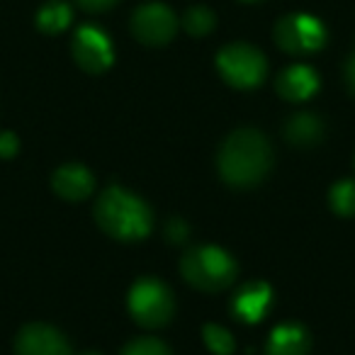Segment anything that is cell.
<instances>
[{
  "mask_svg": "<svg viewBox=\"0 0 355 355\" xmlns=\"http://www.w3.org/2000/svg\"><path fill=\"white\" fill-rule=\"evenodd\" d=\"M219 175L232 188H253L272 166L270 141L256 129H236L219 148Z\"/></svg>",
  "mask_w": 355,
  "mask_h": 355,
  "instance_id": "6da1fadb",
  "label": "cell"
},
{
  "mask_svg": "<svg viewBox=\"0 0 355 355\" xmlns=\"http://www.w3.org/2000/svg\"><path fill=\"white\" fill-rule=\"evenodd\" d=\"M95 222L117 241H139L151 232V209L141 198L119 185H110L95 202Z\"/></svg>",
  "mask_w": 355,
  "mask_h": 355,
  "instance_id": "7a4b0ae2",
  "label": "cell"
},
{
  "mask_svg": "<svg viewBox=\"0 0 355 355\" xmlns=\"http://www.w3.org/2000/svg\"><path fill=\"white\" fill-rule=\"evenodd\" d=\"M180 272L185 282L202 292L227 290L236 280V261L224 248L217 246H195L180 261Z\"/></svg>",
  "mask_w": 355,
  "mask_h": 355,
  "instance_id": "3957f363",
  "label": "cell"
},
{
  "mask_svg": "<svg viewBox=\"0 0 355 355\" xmlns=\"http://www.w3.org/2000/svg\"><path fill=\"white\" fill-rule=\"evenodd\" d=\"M217 71L229 85L248 90L266 80L268 61L261 49L246 44V42H234L217 54Z\"/></svg>",
  "mask_w": 355,
  "mask_h": 355,
  "instance_id": "277c9868",
  "label": "cell"
},
{
  "mask_svg": "<svg viewBox=\"0 0 355 355\" xmlns=\"http://www.w3.org/2000/svg\"><path fill=\"white\" fill-rule=\"evenodd\" d=\"M173 295L156 277H141L129 290V314L144 329H158L173 319Z\"/></svg>",
  "mask_w": 355,
  "mask_h": 355,
  "instance_id": "5b68a950",
  "label": "cell"
},
{
  "mask_svg": "<svg viewBox=\"0 0 355 355\" xmlns=\"http://www.w3.org/2000/svg\"><path fill=\"white\" fill-rule=\"evenodd\" d=\"M272 37L287 54H314L326 44V27L309 12H290L275 22Z\"/></svg>",
  "mask_w": 355,
  "mask_h": 355,
  "instance_id": "8992f818",
  "label": "cell"
},
{
  "mask_svg": "<svg viewBox=\"0 0 355 355\" xmlns=\"http://www.w3.org/2000/svg\"><path fill=\"white\" fill-rule=\"evenodd\" d=\"M132 35L146 46H163L175 37L178 17L163 3H144L132 12Z\"/></svg>",
  "mask_w": 355,
  "mask_h": 355,
  "instance_id": "52a82bcc",
  "label": "cell"
},
{
  "mask_svg": "<svg viewBox=\"0 0 355 355\" xmlns=\"http://www.w3.org/2000/svg\"><path fill=\"white\" fill-rule=\"evenodd\" d=\"M71 51H73V61L85 73H103L114 61L112 42L95 25H80L76 30Z\"/></svg>",
  "mask_w": 355,
  "mask_h": 355,
  "instance_id": "ba28073f",
  "label": "cell"
},
{
  "mask_svg": "<svg viewBox=\"0 0 355 355\" xmlns=\"http://www.w3.org/2000/svg\"><path fill=\"white\" fill-rule=\"evenodd\" d=\"M15 355H73V350L54 326L27 324L15 338Z\"/></svg>",
  "mask_w": 355,
  "mask_h": 355,
  "instance_id": "9c48e42d",
  "label": "cell"
},
{
  "mask_svg": "<svg viewBox=\"0 0 355 355\" xmlns=\"http://www.w3.org/2000/svg\"><path fill=\"white\" fill-rule=\"evenodd\" d=\"M275 90L287 103H304L319 90V76L306 64L287 66L275 78Z\"/></svg>",
  "mask_w": 355,
  "mask_h": 355,
  "instance_id": "30bf717a",
  "label": "cell"
},
{
  "mask_svg": "<svg viewBox=\"0 0 355 355\" xmlns=\"http://www.w3.org/2000/svg\"><path fill=\"white\" fill-rule=\"evenodd\" d=\"M270 300H272V290L268 282L263 280L246 282L243 287H239L236 297L232 302V311L234 316H239L246 324H256V321H261L266 316Z\"/></svg>",
  "mask_w": 355,
  "mask_h": 355,
  "instance_id": "8fae6325",
  "label": "cell"
},
{
  "mask_svg": "<svg viewBox=\"0 0 355 355\" xmlns=\"http://www.w3.org/2000/svg\"><path fill=\"white\" fill-rule=\"evenodd\" d=\"M51 188L59 198L69 200V202H78L85 200L95 188L93 173L80 163H66V166L56 168L54 178H51Z\"/></svg>",
  "mask_w": 355,
  "mask_h": 355,
  "instance_id": "7c38bea8",
  "label": "cell"
},
{
  "mask_svg": "<svg viewBox=\"0 0 355 355\" xmlns=\"http://www.w3.org/2000/svg\"><path fill=\"white\" fill-rule=\"evenodd\" d=\"M309 353V334L300 324H282L270 331L266 355H306Z\"/></svg>",
  "mask_w": 355,
  "mask_h": 355,
  "instance_id": "4fadbf2b",
  "label": "cell"
},
{
  "mask_svg": "<svg viewBox=\"0 0 355 355\" xmlns=\"http://www.w3.org/2000/svg\"><path fill=\"white\" fill-rule=\"evenodd\" d=\"M324 137V124L316 114L311 112H297L287 119L285 124V139L297 148H311Z\"/></svg>",
  "mask_w": 355,
  "mask_h": 355,
  "instance_id": "5bb4252c",
  "label": "cell"
},
{
  "mask_svg": "<svg viewBox=\"0 0 355 355\" xmlns=\"http://www.w3.org/2000/svg\"><path fill=\"white\" fill-rule=\"evenodd\" d=\"M73 20V10L64 0H49L37 10V30L44 35H59Z\"/></svg>",
  "mask_w": 355,
  "mask_h": 355,
  "instance_id": "9a60e30c",
  "label": "cell"
},
{
  "mask_svg": "<svg viewBox=\"0 0 355 355\" xmlns=\"http://www.w3.org/2000/svg\"><path fill=\"white\" fill-rule=\"evenodd\" d=\"M214 25H217V15L205 6L190 8V10H185V15H183V30L188 32L190 37L209 35V32L214 30Z\"/></svg>",
  "mask_w": 355,
  "mask_h": 355,
  "instance_id": "2e32d148",
  "label": "cell"
},
{
  "mask_svg": "<svg viewBox=\"0 0 355 355\" xmlns=\"http://www.w3.org/2000/svg\"><path fill=\"white\" fill-rule=\"evenodd\" d=\"M329 205L340 217H353L355 214V180H338L329 190Z\"/></svg>",
  "mask_w": 355,
  "mask_h": 355,
  "instance_id": "e0dca14e",
  "label": "cell"
},
{
  "mask_svg": "<svg viewBox=\"0 0 355 355\" xmlns=\"http://www.w3.org/2000/svg\"><path fill=\"white\" fill-rule=\"evenodd\" d=\"M202 338L214 355H232L234 348H236V345H234V336L229 334L224 326H217V324H205Z\"/></svg>",
  "mask_w": 355,
  "mask_h": 355,
  "instance_id": "ac0fdd59",
  "label": "cell"
},
{
  "mask_svg": "<svg viewBox=\"0 0 355 355\" xmlns=\"http://www.w3.org/2000/svg\"><path fill=\"white\" fill-rule=\"evenodd\" d=\"M119 355H171V350L158 338H134L124 345Z\"/></svg>",
  "mask_w": 355,
  "mask_h": 355,
  "instance_id": "d6986e66",
  "label": "cell"
},
{
  "mask_svg": "<svg viewBox=\"0 0 355 355\" xmlns=\"http://www.w3.org/2000/svg\"><path fill=\"white\" fill-rule=\"evenodd\" d=\"M188 224L183 222V219H171V222L166 224V239L171 243H183L185 239H188Z\"/></svg>",
  "mask_w": 355,
  "mask_h": 355,
  "instance_id": "ffe728a7",
  "label": "cell"
},
{
  "mask_svg": "<svg viewBox=\"0 0 355 355\" xmlns=\"http://www.w3.org/2000/svg\"><path fill=\"white\" fill-rule=\"evenodd\" d=\"M17 137L12 132H3L0 134V158H10L17 153Z\"/></svg>",
  "mask_w": 355,
  "mask_h": 355,
  "instance_id": "44dd1931",
  "label": "cell"
},
{
  "mask_svg": "<svg viewBox=\"0 0 355 355\" xmlns=\"http://www.w3.org/2000/svg\"><path fill=\"white\" fill-rule=\"evenodd\" d=\"M85 12H105L112 6H117L119 0H76Z\"/></svg>",
  "mask_w": 355,
  "mask_h": 355,
  "instance_id": "7402d4cb",
  "label": "cell"
},
{
  "mask_svg": "<svg viewBox=\"0 0 355 355\" xmlns=\"http://www.w3.org/2000/svg\"><path fill=\"white\" fill-rule=\"evenodd\" d=\"M345 83H348L350 93L355 95V51L348 56V61H345Z\"/></svg>",
  "mask_w": 355,
  "mask_h": 355,
  "instance_id": "603a6c76",
  "label": "cell"
},
{
  "mask_svg": "<svg viewBox=\"0 0 355 355\" xmlns=\"http://www.w3.org/2000/svg\"><path fill=\"white\" fill-rule=\"evenodd\" d=\"M80 355H100V353H95V350H85V353H80Z\"/></svg>",
  "mask_w": 355,
  "mask_h": 355,
  "instance_id": "cb8c5ba5",
  "label": "cell"
},
{
  "mask_svg": "<svg viewBox=\"0 0 355 355\" xmlns=\"http://www.w3.org/2000/svg\"><path fill=\"white\" fill-rule=\"evenodd\" d=\"M241 3H256V0H241Z\"/></svg>",
  "mask_w": 355,
  "mask_h": 355,
  "instance_id": "d4e9b609",
  "label": "cell"
}]
</instances>
